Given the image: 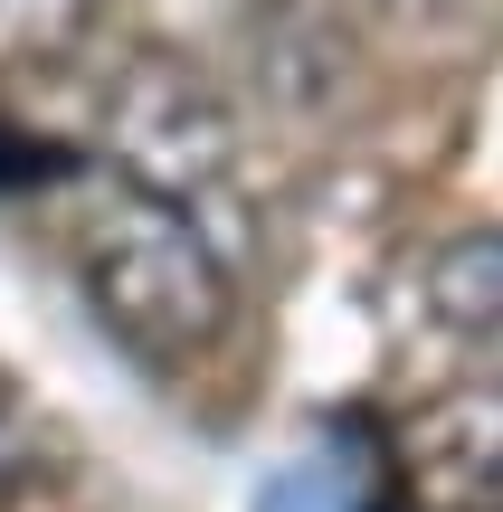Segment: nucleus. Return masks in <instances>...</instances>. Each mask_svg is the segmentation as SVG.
Masks as SVG:
<instances>
[{
    "mask_svg": "<svg viewBox=\"0 0 503 512\" xmlns=\"http://www.w3.org/2000/svg\"><path fill=\"white\" fill-rule=\"evenodd\" d=\"M105 152L124 181L162 190V200L200 209L228 247H238V133L228 105L190 57H133L105 95Z\"/></svg>",
    "mask_w": 503,
    "mask_h": 512,
    "instance_id": "2",
    "label": "nucleus"
},
{
    "mask_svg": "<svg viewBox=\"0 0 503 512\" xmlns=\"http://www.w3.org/2000/svg\"><path fill=\"white\" fill-rule=\"evenodd\" d=\"M67 256H76V285H86L95 323H105L133 361L181 370V361H200V351L219 342L228 256L238 247H228L200 209H181V200H162V190L114 171V190L86 200Z\"/></svg>",
    "mask_w": 503,
    "mask_h": 512,
    "instance_id": "1",
    "label": "nucleus"
},
{
    "mask_svg": "<svg viewBox=\"0 0 503 512\" xmlns=\"http://www.w3.org/2000/svg\"><path fill=\"white\" fill-rule=\"evenodd\" d=\"M95 29V0H0V76L67 67Z\"/></svg>",
    "mask_w": 503,
    "mask_h": 512,
    "instance_id": "5",
    "label": "nucleus"
},
{
    "mask_svg": "<svg viewBox=\"0 0 503 512\" xmlns=\"http://www.w3.org/2000/svg\"><path fill=\"white\" fill-rule=\"evenodd\" d=\"M428 313H437V332L466 342V351H494L503 342V228H475V238L437 247Z\"/></svg>",
    "mask_w": 503,
    "mask_h": 512,
    "instance_id": "4",
    "label": "nucleus"
},
{
    "mask_svg": "<svg viewBox=\"0 0 503 512\" xmlns=\"http://www.w3.org/2000/svg\"><path fill=\"white\" fill-rule=\"evenodd\" d=\"M409 475L437 512H503V380L409 418Z\"/></svg>",
    "mask_w": 503,
    "mask_h": 512,
    "instance_id": "3",
    "label": "nucleus"
}]
</instances>
